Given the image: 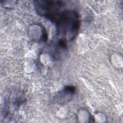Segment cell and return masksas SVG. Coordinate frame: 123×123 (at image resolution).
I'll return each instance as SVG.
<instances>
[{
	"mask_svg": "<svg viewBox=\"0 0 123 123\" xmlns=\"http://www.w3.org/2000/svg\"><path fill=\"white\" fill-rule=\"evenodd\" d=\"M56 35L65 41L73 40L80 27L79 16L72 10H64L55 22Z\"/></svg>",
	"mask_w": 123,
	"mask_h": 123,
	"instance_id": "obj_1",
	"label": "cell"
},
{
	"mask_svg": "<svg viewBox=\"0 0 123 123\" xmlns=\"http://www.w3.org/2000/svg\"><path fill=\"white\" fill-rule=\"evenodd\" d=\"M75 87L73 86H67L55 96V100L60 104H65L69 102L75 92Z\"/></svg>",
	"mask_w": 123,
	"mask_h": 123,
	"instance_id": "obj_3",
	"label": "cell"
},
{
	"mask_svg": "<svg viewBox=\"0 0 123 123\" xmlns=\"http://www.w3.org/2000/svg\"><path fill=\"white\" fill-rule=\"evenodd\" d=\"M35 10L39 16L55 22L61 13L64 11L62 9L65 3L59 0H38L34 1Z\"/></svg>",
	"mask_w": 123,
	"mask_h": 123,
	"instance_id": "obj_2",
	"label": "cell"
},
{
	"mask_svg": "<svg viewBox=\"0 0 123 123\" xmlns=\"http://www.w3.org/2000/svg\"><path fill=\"white\" fill-rule=\"evenodd\" d=\"M52 50V58L54 60H60L62 58L67 50L66 41L61 38L59 39L55 44Z\"/></svg>",
	"mask_w": 123,
	"mask_h": 123,
	"instance_id": "obj_4",
	"label": "cell"
}]
</instances>
